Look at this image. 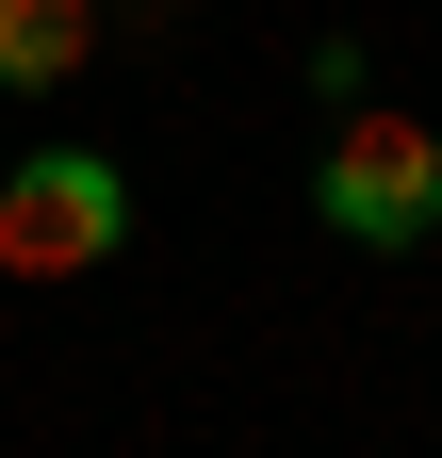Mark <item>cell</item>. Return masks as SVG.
<instances>
[{
  "label": "cell",
  "instance_id": "7a4b0ae2",
  "mask_svg": "<svg viewBox=\"0 0 442 458\" xmlns=\"http://www.w3.org/2000/svg\"><path fill=\"white\" fill-rule=\"evenodd\" d=\"M132 246V164L115 148H33L0 181V278H98Z\"/></svg>",
  "mask_w": 442,
  "mask_h": 458
},
{
  "label": "cell",
  "instance_id": "277c9868",
  "mask_svg": "<svg viewBox=\"0 0 442 458\" xmlns=\"http://www.w3.org/2000/svg\"><path fill=\"white\" fill-rule=\"evenodd\" d=\"M311 98L361 114V98H377V49H361V33H311Z\"/></svg>",
  "mask_w": 442,
  "mask_h": 458
},
{
  "label": "cell",
  "instance_id": "6da1fadb",
  "mask_svg": "<svg viewBox=\"0 0 442 458\" xmlns=\"http://www.w3.org/2000/svg\"><path fill=\"white\" fill-rule=\"evenodd\" d=\"M311 229L327 246H426L442 229V131L426 114H327V148H311Z\"/></svg>",
  "mask_w": 442,
  "mask_h": 458
},
{
  "label": "cell",
  "instance_id": "3957f363",
  "mask_svg": "<svg viewBox=\"0 0 442 458\" xmlns=\"http://www.w3.org/2000/svg\"><path fill=\"white\" fill-rule=\"evenodd\" d=\"M98 66V0H0V98H66Z\"/></svg>",
  "mask_w": 442,
  "mask_h": 458
}]
</instances>
